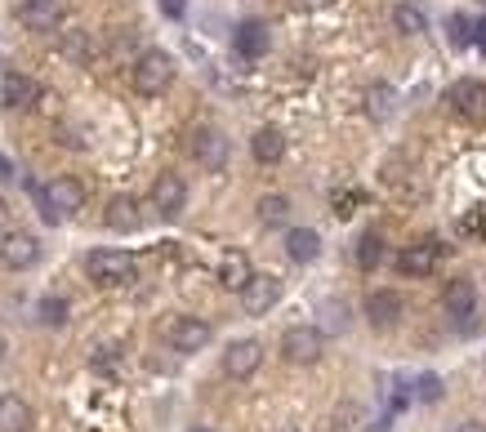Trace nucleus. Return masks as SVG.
<instances>
[{
    "label": "nucleus",
    "mask_w": 486,
    "mask_h": 432,
    "mask_svg": "<svg viewBox=\"0 0 486 432\" xmlns=\"http://www.w3.org/2000/svg\"><path fill=\"white\" fill-rule=\"evenodd\" d=\"M85 277L99 286V290H121L138 277V263L125 254V250H90L85 259Z\"/></svg>",
    "instance_id": "f257e3e1"
},
{
    "label": "nucleus",
    "mask_w": 486,
    "mask_h": 432,
    "mask_svg": "<svg viewBox=\"0 0 486 432\" xmlns=\"http://www.w3.org/2000/svg\"><path fill=\"white\" fill-rule=\"evenodd\" d=\"M36 201H40V215L49 218V223H63V218H72L85 206V188L72 174H58L45 188H36Z\"/></svg>",
    "instance_id": "f03ea898"
},
{
    "label": "nucleus",
    "mask_w": 486,
    "mask_h": 432,
    "mask_svg": "<svg viewBox=\"0 0 486 432\" xmlns=\"http://www.w3.org/2000/svg\"><path fill=\"white\" fill-rule=\"evenodd\" d=\"M129 76H134V90H138L143 99H156V94H165L170 81H174V58H170L165 49H143V54L134 58Z\"/></svg>",
    "instance_id": "7ed1b4c3"
},
{
    "label": "nucleus",
    "mask_w": 486,
    "mask_h": 432,
    "mask_svg": "<svg viewBox=\"0 0 486 432\" xmlns=\"http://www.w3.org/2000/svg\"><path fill=\"white\" fill-rule=\"evenodd\" d=\"M161 339H165V348L170 352H183V357H192V352H201L210 339H215V330L206 317H192V313H179V317H170V322L161 325Z\"/></svg>",
    "instance_id": "20e7f679"
},
{
    "label": "nucleus",
    "mask_w": 486,
    "mask_h": 432,
    "mask_svg": "<svg viewBox=\"0 0 486 432\" xmlns=\"http://www.w3.org/2000/svg\"><path fill=\"white\" fill-rule=\"evenodd\" d=\"M322 352H326V339H322L317 325H290V330L281 334V357H286L290 366H317Z\"/></svg>",
    "instance_id": "39448f33"
},
{
    "label": "nucleus",
    "mask_w": 486,
    "mask_h": 432,
    "mask_svg": "<svg viewBox=\"0 0 486 432\" xmlns=\"http://www.w3.org/2000/svg\"><path fill=\"white\" fill-rule=\"evenodd\" d=\"M188 147H192V161H197L201 170H210V174H219V170L228 165V138H224V129H215V125H201Z\"/></svg>",
    "instance_id": "423d86ee"
},
{
    "label": "nucleus",
    "mask_w": 486,
    "mask_h": 432,
    "mask_svg": "<svg viewBox=\"0 0 486 432\" xmlns=\"http://www.w3.org/2000/svg\"><path fill=\"white\" fill-rule=\"evenodd\" d=\"M237 295H242V308L250 313V317H268V313L281 304V281L268 277V272H254Z\"/></svg>",
    "instance_id": "0eeeda50"
},
{
    "label": "nucleus",
    "mask_w": 486,
    "mask_h": 432,
    "mask_svg": "<svg viewBox=\"0 0 486 432\" xmlns=\"http://www.w3.org/2000/svg\"><path fill=\"white\" fill-rule=\"evenodd\" d=\"M362 313L375 330H393V325H402V317H406V299L397 290H370Z\"/></svg>",
    "instance_id": "6e6552de"
},
{
    "label": "nucleus",
    "mask_w": 486,
    "mask_h": 432,
    "mask_svg": "<svg viewBox=\"0 0 486 432\" xmlns=\"http://www.w3.org/2000/svg\"><path fill=\"white\" fill-rule=\"evenodd\" d=\"M446 103H451L455 116H464V120H486V81H478V76L455 81L451 94H446Z\"/></svg>",
    "instance_id": "1a4fd4ad"
},
{
    "label": "nucleus",
    "mask_w": 486,
    "mask_h": 432,
    "mask_svg": "<svg viewBox=\"0 0 486 432\" xmlns=\"http://www.w3.org/2000/svg\"><path fill=\"white\" fill-rule=\"evenodd\" d=\"M152 210L161 218H179L188 210V183L179 174H156V183H152Z\"/></svg>",
    "instance_id": "9d476101"
},
{
    "label": "nucleus",
    "mask_w": 486,
    "mask_h": 432,
    "mask_svg": "<svg viewBox=\"0 0 486 432\" xmlns=\"http://www.w3.org/2000/svg\"><path fill=\"white\" fill-rule=\"evenodd\" d=\"M18 22L36 36H49L63 27V0H22L18 4Z\"/></svg>",
    "instance_id": "9b49d317"
},
{
    "label": "nucleus",
    "mask_w": 486,
    "mask_h": 432,
    "mask_svg": "<svg viewBox=\"0 0 486 432\" xmlns=\"http://www.w3.org/2000/svg\"><path fill=\"white\" fill-rule=\"evenodd\" d=\"M263 366V343L259 339H233L224 352V375L228 379H250Z\"/></svg>",
    "instance_id": "f8f14e48"
},
{
    "label": "nucleus",
    "mask_w": 486,
    "mask_h": 432,
    "mask_svg": "<svg viewBox=\"0 0 486 432\" xmlns=\"http://www.w3.org/2000/svg\"><path fill=\"white\" fill-rule=\"evenodd\" d=\"M0 263H4L9 272L36 268V263H40V241H36L31 232H9L4 245H0Z\"/></svg>",
    "instance_id": "ddd939ff"
},
{
    "label": "nucleus",
    "mask_w": 486,
    "mask_h": 432,
    "mask_svg": "<svg viewBox=\"0 0 486 432\" xmlns=\"http://www.w3.org/2000/svg\"><path fill=\"white\" fill-rule=\"evenodd\" d=\"M36 99H40V85H36L31 76H22V72H4V76H0V103L9 111L36 108Z\"/></svg>",
    "instance_id": "4468645a"
},
{
    "label": "nucleus",
    "mask_w": 486,
    "mask_h": 432,
    "mask_svg": "<svg viewBox=\"0 0 486 432\" xmlns=\"http://www.w3.org/2000/svg\"><path fill=\"white\" fill-rule=\"evenodd\" d=\"M473 308H478V286H473L469 277H455V281L442 290V313L455 317V322H464V317H473Z\"/></svg>",
    "instance_id": "2eb2a0df"
},
{
    "label": "nucleus",
    "mask_w": 486,
    "mask_h": 432,
    "mask_svg": "<svg viewBox=\"0 0 486 432\" xmlns=\"http://www.w3.org/2000/svg\"><path fill=\"white\" fill-rule=\"evenodd\" d=\"M437 259H442V245H437V241H420V245L402 250L397 272H402V277H429V272L437 268Z\"/></svg>",
    "instance_id": "dca6fc26"
},
{
    "label": "nucleus",
    "mask_w": 486,
    "mask_h": 432,
    "mask_svg": "<svg viewBox=\"0 0 486 432\" xmlns=\"http://www.w3.org/2000/svg\"><path fill=\"white\" fill-rule=\"evenodd\" d=\"M250 152H254V161H259V165H277V161L286 156V134H281V129H272V125H263V129H254Z\"/></svg>",
    "instance_id": "f3484780"
},
{
    "label": "nucleus",
    "mask_w": 486,
    "mask_h": 432,
    "mask_svg": "<svg viewBox=\"0 0 486 432\" xmlns=\"http://www.w3.org/2000/svg\"><path fill=\"white\" fill-rule=\"evenodd\" d=\"M58 54H63L67 63H76V67H90V63H94V54H99V45H94V36H90V31H63Z\"/></svg>",
    "instance_id": "a211bd4d"
},
{
    "label": "nucleus",
    "mask_w": 486,
    "mask_h": 432,
    "mask_svg": "<svg viewBox=\"0 0 486 432\" xmlns=\"http://www.w3.org/2000/svg\"><path fill=\"white\" fill-rule=\"evenodd\" d=\"M286 254H290L295 263H317L322 236H317L313 227H290V232H286Z\"/></svg>",
    "instance_id": "6ab92c4d"
},
{
    "label": "nucleus",
    "mask_w": 486,
    "mask_h": 432,
    "mask_svg": "<svg viewBox=\"0 0 486 432\" xmlns=\"http://www.w3.org/2000/svg\"><path fill=\"white\" fill-rule=\"evenodd\" d=\"M233 45H237L242 58H259V54H268V27H263L259 18H245L242 27H237V36H233Z\"/></svg>",
    "instance_id": "aec40b11"
},
{
    "label": "nucleus",
    "mask_w": 486,
    "mask_h": 432,
    "mask_svg": "<svg viewBox=\"0 0 486 432\" xmlns=\"http://www.w3.org/2000/svg\"><path fill=\"white\" fill-rule=\"evenodd\" d=\"M250 277H254V268H250V259H245L242 250H228V254L219 259V286H224V290H242Z\"/></svg>",
    "instance_id": "412c9836"
},
{
    "label": "nucleus",
    "mask_w": 486,
    "mask_h": 432,
    "mask_svg": "<svg viewBox=\"0 0 486 432\" xmlns=\"http://www.w3.org/2000/svg\"><path fill=\"white\" fill-rule=\"evenodd\" d=\"M36 415L22 397H0V432H31Z\"/></svg>",
    "instance_id": "4be33fe9"
},
{
    "label": "nucleus",
    "mask_w": 486,
    "mask_h": 432,
    "mask_svg": "<svg viewBox=\"0 0 486 432\" xmlns=\"http://www.w3.org/2000/svg\"><path fill=\"white\" fill-rule=\"evenodd\" d=\"M103 223L112 227V232H134L138 223H143V210H138V201L134 197H117V201H108V215Z\"/></svg>",
    "instance_id": "5701e85b"
},
{
    "label": "nucleus",
    "mask_w": 486,
    "mask_h": 432,
    "mask_svg": "<svg viewBox=\"0 0 486 432\" xmlns=\"http://www.w3.org/2000/svg\"><path fill=\"white\" fill-rule=\"evenodd\" d=\"M370 428V410L362 401H340L331 415V432H366Z\"/></svg>",
    "instance_id": "b1692460"
},
{
    "label": "nucleus",
    "mask_w": 486,
    "mask_h": 432,
    "mask_svg": "<svg viewBox=\"0 0 486 432\" xmlns=\"http://www.w3.org/2000/svg\"><path fill=\"white\" fill-rule=\"evenodd\" d=\"M393 27H397L402 36H420V31H429V18H424V9H420V4L397 0V4H393Z\"/></svg>",
    "instance_id": "393cba45"
},
{
    "label": "nucleus",
    "mask_w": 486,
    "mask_h": 432,
    "mask_svg": "<svg viewBox=\"0 0 486 432\" xmlns=\"http://www.w3.org/2000/svg\"><path fill=\"white\" fill-rule=\"evenodd\" d=\"M290 218V201L286 197H259V223H268V227H277V223H286Z\"/></svg>",
    "instance_id": "a878e982"
},
{
    "label": "nucleus",
    "mask_w": 486,
    "mask_h": 432,
    "mask_svg": "<svg viewBox=\"0 0 486 432\" xmlns=\"http://www.w3.org/2000/svg\"><path fill=\"white\" fill-rule=\"evenodd\" d=\"M379 259H384V241H379V232H366L358 241V268L370 272V268H379Z\"/></svg>",
    "instance_id": "bb28decb"
},
{
    "label": "nucleus",
    "mask_w": 486,
    "mask_h": 432,
    "mask_svg": "<svg viewBox=\"0 0 486 432\" xmlns=\"http://www.w3.org/2000/svg\"><path fill=\"white\" fill-rule=\"evenodd\" d=\"M366 111H370L375 120H388V116H393V90H388V85L366 90Z\"/></svg>",
    "instance_id": "cd10ccee"
},
{
    "label": "nucleus",
    "mask_w": 486,
    "mask_h": 432,
    "mask_svg": "<svg viewBox=\"0 0 486 432\" xmlns=\"http://www.w3.org/2000/svg\"><path fill=\"white\" fill-rule=\"evenodd\" d=\"M411 392H415L424 406H433V401H442V379H437V375H420Z\"/></svg>",
    "instance_id": "c85d7f7f"
},
{
    "label": "nucleus",
    "mask_w": 486,
    "mask_h": 432,
    "mask_svg": "<svg viewBox=\"0 0 486 432\" xmlns=\"http://www.w3.org/2000/svg\"><path fill=\"white\" fill-rule=\"evenodd\" d=\"M36 317H40L45 325H63L67 322V304H63V299H40Z\"/></svg>",
    "instance_id": "c756f323"
},
{
    "label": "nucleus",
    "mask_w": 486,
    "mask_h": 432,
    "mask_svg": "<svg viewBox=\"0 0 486 432\" xmlns=\"http://www.w3.org/2000/svg\"><path fill=\"white\" fill-rule=\"evenodd\" d=\"M446 27H451V40H455V45H469V36H473V18H469V13H451Z\"/></svg>",
    "instance_id": "7c9ffc66"
},
{
    "label": "nucleus",
    "mask_w": 486,
    "mask_h": 432,
    "mask_svg": "<svg viewBox=\"0 0 486 432\" xmlns=\"http://www.w3.org/2000/svg\"><path fill=\"white\" fill-rule=\"evenodd\" d=\"M326 330H349V308L344 304H326Z\"/></svg>",
    "instance_id": "2f4dec72"
},
{
    "label": "nucleus",
    "mask_w": 486,
    "mask_h": 432,
    "mask_svg": "<svg viewBox=\"0 0 486 432\" xmlns=\"http://www.w3.org/2000/svg\"><path fill=\"white\" fill-rule=\"evenodd\" d=\"M469 45L486 54V18H478V22H473V36H469Z\"/></svg>",
    "instance_id": "473e14b6"
},
{
    "label": "nucleus",
    "mask_w": 486,
    "mask_h": 432,
    "mask_svg": "<svg viewBox=\"0 0 486 432\" xmlns=\"http://www.w3.org/2000/svg\"><path fill=\"white\" fill-rule=\"evenodd\" d=\"M161 9H165L170 18H179V13H183V0H161Z\"/></svg>",
    "instance_id": "72a5a7b5"
},
{
    "label": "nucleus",
    "mask_w": 486,
    "mask_h": 432,
    "mask_svg": "<svg viewBox=\"0 0 486 432\" xmlns=\"http://www.w3.org/2000/svg\"><path fill=\"white\" fill-rule=\"evenodd\" d=\"M455 432H486V424H478V419H464Z\"/></svg>",
    "instance_id": "f704fd0d"
},
{
    "label": "nucleus",
    "mask_w": 486,
    "mask_h": 432,
    "mask_svg": "<svg viewBox=\"0 0 486 432\" xmlns=\"http://www.w3.org/2000/svg\"><path fill=\"white\" fill-rule=\"evenodd\" d=\"M0 179H4V183L13 179V165H9V156H0Z\"/></svg>",
    "instance_id": "c9c22d12"
},
{
    "label": "nucleus",
    "mask_w": 486,
    "mask_h": 432,
    "mask_svg": "<svg viewBox=\"0 0 486 432\" xmlns=\"http://www.w3.org/2000/svg\"><path fill=\"white\" fill-rule=\"evenodd\" d=\"M4 227H9V201L0 197V232H4Z\"/></svg>",
    "instance_id": "e433bc0d"
},
{
    "label": "nucleus",
    "mask_w": 486,
    "mask_h": 432,
    "mask_svg": "<svg viewBox=\"0 0 486 432\" xmlns=\"http://www.w3.org/2000/svg\"><path fill=\"white\" fill-rule=\"evenodd\" d=\"M295 4H304V9H322V4H331V0H295Z\"/></svg>",
    "instance_id": "4c0bfd02"
},
{
    "label": "nucleus",
    "mask_w": 486,
    "mask_h": 432,
    "mask_svg": "<svg viewBox=\"0 0 486 432\" xmlns=\"http://www.w3.org/2000/svg\"><path fill=\"white\" fill-rule=\"evenodd\" d=\"M188 432H215V428H206V424H197V428H188Z\"/></svg>",
    "instance_id": "58836bf2"
},
{
    "label": "nucleus",
    "mask_w": 486,
    "mask_h": 432,
    "mask_svg": "<svg viewBox=\"0 0 486 432\" xmlns=\"http://www.w3.org/2000/svg\"><path fill=\"white\" fill-rule=\"evenodd\" d=\"M277 432H295V428H277Z\"/></svg>",
    "instance_id": "ea45409f"
},
{
    "label": "nucleus",
    "mask_w": 486,
    "mask_h": 432,
    "mask_svg": "<svg viewBox=\"0 0 486 432\" xmlns=\"http://www.w3.org/2000/svg\"><path fill=\"white\" fill-rule=\"evenodd\" d=\"M482 4H486V0H482Z\"/></svg>",
    "instance_id": "a19ab883"
}]
</instances>
